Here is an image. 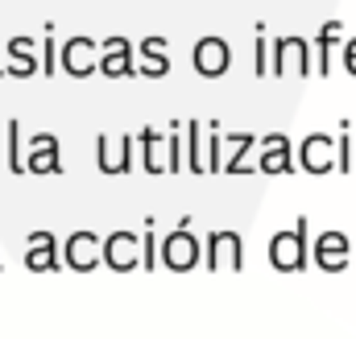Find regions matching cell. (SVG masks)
<instances>
[{
  "label": "cell",
  "mask_w": 356,
  "mask_h": 339,
  "mask_svg": "<svg viewBox=\"0 0 356 339\" xmlns=\"http://www.w3.org/2000/svg\"><path fill=\"white\" fill-rule=\"evenodd\" d=\"M203 158H207V174H224V137H220V124H207Z\"/></svg>",
  "instance_id": "cell-22"
},
{
  "label": "cell",
  "mask_w": 356,
  "mask_h": 339,
  "mask_svg": "<svg viewBox=\"0 0 356 339\" xmlns=\"http://www.w3.org/2000/svg\"><path fill=\"white\" fill-rule=\"evenodd\" d=\"M137 145H141V154H145V170L158 178V174H170V158H166V137L154 129V124H145L141 133H137Z\"/></svg>",
  "instance_id": "cell-18"
},
{
  "label": "cell",
  "mask_w": 356,
  "mask_h": 339,
  "mask_svg": "<svg viewBox=\"0 0 356 339\" xmlns=\"http://www.w3.org/2000/svg\"><path fill=\"white\" fill-rule=\"evenodd\" d=\"M253 71L266 75L269 71V42H266V29L257 25V46H253Z\"/></svg>",
  "instance_id": "cell-28"
},
{
  "label": "cell",
  "mask_w": 356,
  "mask_h": 339,
  "mask_svg": "<svg viewBox=\"0 0 356 339\" xmlns=\"http://www.w3.org/2000/svg\"><path fill=\"white\" fill-rule=\"evenodd\" d=\"M29 174H63V145L54 133H33L29 137V158H25Z\"/></svg>",
  "instance_id": "cell-15"
},
{
  "label": "cell",
  "mask_w": 356,
  "mask_h": 339,
  "mask_svg": "<svg viewBox=\"0 0 356 339\" xmlns=\"http://www.w3.org/2000/svg\"><path fill=\"white\" fill-rule=\"evenodd\" d=\"M344 71H348V75H356V38H348V42H344Z\"/></svg>",
  "instance_id": "cell-30"
},
{
  "label": "cell",
  "mask_w": 356,
  "mask_h": 339,
  "mask_svg": "<svg viewBox=\"0 0 356 339\" xmlns=\"http://www.w3.org/2000/svg\"><path fill=\"white\" fill-rule=\"evenodd\" d=\"M203 265H207L211 273H220V269L241 273V269H245V245H241V232H232V228H216V232H207V236H203Z\"/></svg>",
  "instance_id": "cell-4"
},
{
  "label": "cell",
  "mask_w": 356,
  "mask_h": 339,
  "mask_svg": "<svg viewBox=\"0 0 356 339\" xmlns=\"http://www.w3.org/2000/svg\"><path fill=\"white\" fill-rule=\"evenodd\" d=\"M203 124L199 120H186L182 124V149H186V170L199 178V174H207V158H203Z\"/></svg>",
  "instance_id": "cell-20"
},
{
  "label": "cell",
  "mask_w": 356,
  "mask_h": 339,
  "mask_svg": "<svg viewBox=\"0 0 356 339\" xmlns=\"http://www.w3.org/2000/svg\"><path fill=\"white\" fill-rule=\"evenodd\" d=\"M311 261V240H307V215L294 220V228L269 236V265L277 273H298Z\"/></svg>",
  "instance_id": "cell-1"
},
{
  "label": "cell",
  "mask_w": 356,
  "mask_h": 339,
  "mask_svg": "<svg viewBox=\"0 0 356 339\" xmlns=\"http://www.w3.org/2000/svg\"><path fill=\"white\" fill-rule=\"evenodd\" d=\"M166 158H170V174L186 170V149H182V133H178V124L166 133Z\"/></svg>",
  "instance_id": "cell-25"
},
{
  "label": "cell",
  "mask_w": 356,
  "mask_h": 339,
  "mask_svg": "<svg viewBox=\"0 0 356 339\" xmlns=\"http://www.w3.org/2000/svg\"><path fill=\"white\" fill-rule=\"evenodd\" d=\"M253 145H261L253 133H228V141H224V174H232V178H241V174H253V162H249V149Z\"/></svg>",
  "instance_id": "cell-17"
},
{
  "label": "cell",
  "mask_w": 356,
  "mask_h": 339,
  "mask_svg": "<svg viewBox=\"0 0 356 339\" xmlns=\"http://www.w3.org/2000/svg\"><path fill=\"white\" fill-rule=\"evenodd\" d=\"M191 67H195L203 79H220V75L232 67V46H228L224 38L207 33V38L195 42V50H191Z\"/></svg>",
  "instance_id": "cell-10"
},
{
  "label": "cell",
  "mask_w": 356,
  "mask_h": 339,
  "mask_svg": "<svg viewBox=\"0 0 356 339\" xmlns=\"http://www.w3.org/2000/svg\"><path fill=\"white\" fill-rule=\"evenodd\" d=\"M353 158H356V145H353V133H348V120L340 124V137H336V170L348 174L353 170Z\"/></svg>",
  "instance_id": "cell-24"
},
{
  "label": "cell",
  "mask_w": 356,
  "mask_h": 339,
  "mask_svg": "<svg viewBox=\"0 0 356 339\" xmlns=\"http://www.w3.org/2000/svg\"><path fill=\"white\" fill-rule=\"evenodd\" d=\"M137 75H145V79H162V75H170V58H162V63L141 58V63H137Z\"/></svg>",
  "instance_id": "cell-29"
},
{
  "label": "cell",
  "mask_w": 356,
  "mask_h": 339,
  "mask_svg": "<svg viewBox=\"0 0 356 339\" xmlns=\"http://www.w3.org/2000/svg\"><path fill=\"white\" fill-rule=\"evenodd\" d=\"M4 137H8V149H4V154H8V170H13V174H29V170H25V141H21V124H17V120H8V124H4Z\"/></svg>",
  "instance_id": "cell-21"
},
{
  "label": "cell",
  "mask_w": 356,
  "mask_h": 339,
  "mask_svg": "<svg viewBox=\"0 0 356 339\" xmlns=\"http://www.w3.org/2000/svg\"><path fill=\"white\" fill-rule=\"evenodd\" d=\"M294 166H298V158H294V141L286 133L261 137V162H257L261 174H290Z\"/></svg>",
  "instance_id": "cell-16"
},
{
  "label": "cell",
  "mask_w": 356,
  "mask_h": 339,
  "mask_svg": "<svg viewBox=\"0 0 356 339\" xmlns=\"http://www.w3.org/2000/svg\"><path fill=\"white\" fill-rule=\"evenodd\" d=\"M99 75H112V79H133L137 75V46L124 38V33H112L99 42Z\"/></svg>",
  "instance_id": "cell-8"
},
{
  "label": "cell",
  "mask_w": 356,
  "mask_h": 339,
  "mask_svg": "<svg viewBox=\"0 0 356 339\" xmlns=\"http://www.w3.org/2000/svg\"><path fill=\"white\" fill-rule=\"evenodd\" d=\"M133 154H137V137L133 133H99L95 137V166L108 178L129 174L133 170Z\"/></svg>",
  "instance_id": "cell-5"
},
{
  "label": "cell",
  "mask_w": 356,
  "mask_h": 339,
  "mask_svg": "<svg viewBox=\"0 0 356 339\" xmlns=\"http://www.w3.org/2000/svg\"><path fill=\"white\" fill-rule=\"evenodd\" d=\"M166 46H170V42H166L162 33H149V38H141V42H137V54H141V58L162 63V58H170V54H166Z\"/></svg>",
  "instance_id": "cell-26"
},
{
  "label": "cell",
  "mask_w": 356,
  "mask_h": 339,
  "mask_svg": "<svg viewBox=\"0 0 356 339\" xmlns=\"http://www.w3.org/2000/svg\"><path fill=\"white\" fill-rule=\"evenodd\" d=\"M158 224L145 220V236H141V269H158L162 265V253H158Z\"/></svg>",
  "instance_id": "cell-23"
},
{
  "label": "cell",
  "mask_w": 356,
  "mask_h": 339,
  "mask_svg": "<svg viewBox=\"0 0 356 339\" xmlns=\"http://www.w3.org/2000/svg\"><path fill=\"white\" fill-rule=\"evenodd\" d=\"M25 269L29 273H58L63 269V245H58L54 232H46V228L29 232V240H25Z\"/></svg>",
  "instance_id": "cell-11"
},
{
  "label": "cell",
  "mask_w": 356,
  "mask_h": 339,
  "mask_svg": "<svg viewBox=\"0 0 356 339\" xmlns=\"http://www.w3.org/2000/svg\"><path fill=\"white\" fill-rule=\"evenodd\" d=\"M58 71V42H54V25H46V42H42V75Z\"/></svg>",
  "instance_id": "cell-27"
},
{
  "label": "cell",
  "mask_w": 356,
  "mask_h": 339,
  "mask_svg": "<svg viewBox=\"0 0 356 339\" xmlns=\"http://www.w3.org/2000/svg\"><path fill=\"white\" fill-rule=\"evenodd\" d=\"M162 265L170 273H191L195 265H203V240L186 228V220L162 236Z\"/></svg>",
  "instance_id": "cell-2"
},
{
  "label": "cell",
  "mask_w": 356,
  "mask_h": 339,
  "mask_svg": "<svg viewBox=\"0 0 356 339\" xmlns=\"http://www.w3.org/2000/svg\"><path fill=\"white\" fill-rule=\"evenodd\" d=\"M298 170H307V174H332L336 170V137L332 133H307L298 141Z\"/></svg>",
  "instance_id": "cell-13"
},
{
  "label": "cell",
  "mask_w": 356,
  "mask_h": 339,
  "mask_svg": "<svg viewBox=\"0 0 356 339\" xmlns=\"http://www.w3.org/2000/svg\"><path fill=\"white\" fill-rule=\"evenodd\" d=\"M4 75L8 79H33V75H42V50H38V42L29 38V33H17V38H8L4 42Z\"/></svg>",
  "instance_id": "cell-7"
},
{
  "label": "cell",
  "mask_w": 356,
  "mask_h": 339,
  "mask_svg": "<svg viewBox=\"0 0 356 339\" xmlns=\"http://www.w3.org/2000/svg\"><path fill=\"white\" fill-rule=\"evenodd\" d=\"M104 265L116 269V273H133L141 269V236L129 232V228H116L104 236Z\"/></svg>",
  "instance_id": "cell-9"
},
{
  "label": "cell",
  "mask_w": 356,
  "mask_h": 339,
  "mask_svg": "<svg viewBox=\"0 0 356 339\" xmlns=\"http://www.w3.org/2000/svg\"><path fill=\"white\" fill-rule=\"evenodd\" d=\"M63 71L75 79H88L99 71V42H91L88 33H75L63 42Z\"/></svg>",
  "instance_id": "cell-14"
},
{
  "label": "cell",
  "mask_w": 356,
  "mask_h": 339,
  "mask_svg": "<svg viewBox=\"0 0 356 339\" xmlns=\"http://www.w3.org/2000/svg\"><path fill=\"white\" fill-rule=\"evenodd\" d=\"M63 265L75 269V273H91L95 265H104V236H95L88 228L71 232L63 240Z\"/></svg>",
  "instance_id": "cell-6"
},
{
  "label": "cell",
  "mask_w": 356,
  "mask_h": 339,
  "mask_svg": "<svg viewBox=\"0 0 356 339\" xmlns=\"http://www.w3.org/2000/svg\"><path fill=\"white\" fill-rule=\"evenodd\" d=\"M269 71L277 79H286V75H298V79L311 75V42L298 38V33H286V38L269 42Z\"/></svg>",
  "instance_id": "cell-3"
},
{
  "label": "cell",
  "mask_w": 356,
  "mask_h": 339,
  "mask_svg": "<svg viewBox=\"0 0 356 339\" xmlns=\"http://www.w3.org/2000/svg\"><path fill=\"white\" fill-rule=\"evenodd\" d=\"M0 75H4V46H0Z\"/></svg>",
  "instance_id": "cell-31"
},
{
  "label": "cell",
  "mask_w": 356,
  "mask_h": 339,
  "mask_svg": "<svg viewBox=\"0 0 356 339\" xmlns=\"http://www.w3.org/2000/svg\"><path fill=\"white\" fill-rule=\"evenodd\" d=\"M340 33H344L340 21H323V25H319V33H315V42H311V50H315V71H319V75H332V50L344 46Z\"/></svg>",
  "instance_id": "cell-19"
},
{
  "label": "cell",
  "mask_w": 356,
  "mask_h": 339,
  "mask_svg": "<svg viewBox=\"0 0 356 339\" xmlns=\"http://www.w3.org/2000/svg\"><path fill=\"white\" fill-rule=\"evenodd\" d=\"M311 256H315V265H319L323 273H340V269H348V256H353V240H348V232H340V228L319 232L315 245H311Z\"/></svg>",
  "instance_id": "cell-12"
}]
</instances>
